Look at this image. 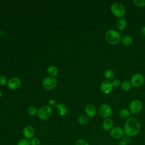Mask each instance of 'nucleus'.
<instances>
[{
	"label": "nucleus",
	"instance_id": "nucleus-4",
	"mask_svg": "<svg viewBox=\"0 0 145 145\" xmlns=\"http://www.w3.org/2000/svg\"><path fill=\"white\" fill-rule=\"evenodd\" d=\"M52 113V112L51 108L49 106L44 105L39 109L37 114L40 119L45 120L48 119L51 116Z\"/></svg>",
	"mask_w": 145,
	"mask_h": 145
},
{
	"label": "nucleus",
	"instance_id": "nucleus-31",
	"mask_svg": "<svg viewBox=\"0 0 145 145\" xmlns=\"http://www.w3.org/2000/svg\"><path fill=\"white\" fill-rule=\"evenodd\" d=\"M49 104L50 106H54L56 105V101H55L53 99H52V100H50L49 101Z\"/></svg>",
	"mask_w": 145,
	"mask_h": 145
},
{
	"label": "nucleus",
	"instance_id": "nucleus-29",
	"mask_svg": "<svg viewBox=\"0 0 145 145\" xmlns=\"http://www.w3.org/2000/svg\"><path fill=\"white\" fill-rule=\"evenodd\" d=\"M7 83V79L3 75H0V85L3 86Z\"/></svg>",
	"mask_w": 145,
	"mask_h": 145
},
{
	"label": "nucleus",
	"instance_id": "nucleus-10",
	"mask_svg": "<svg viewBox=\"0 0 145 145\" xmlns=\"http://www.w3.org/2000/svg\"><path fill=\"white\" fill-rule=\"evenodd\" d=\"M113 84L109 80L103 81L100 85V89L101 92L105 94H108L113 89Z\"/></svg>",
	"mask_w": 145,
	"mask_h": 145
},
{
	"label": "nucleus",
	"instance_id": "nucleus-25",
	"mask_svg": "<svg viewBox=\"0 0 145 145\" xmlns=\"http://www.w3.org/2000/svg\"><path fill=\"white\" fill-rule=\"evenodd\" d=\"M38 111L36 108L34 106H31L28 109V113L31 116H35L37 113Z\"/></svg>",
	"mask_w": 145,
	"mask_h": 145
},
{
	"label": "nucleus",
	"instance_id": "nucleus-3",
	"mask_svg": "<svg viewBox=\"0 0 145 145\" xmlns=\"http://www.w3.org/2000/svg\"><path fill=\"white\" fill-rule=\"evenodd\" d=\"M110 10L113 14L117 18H121L125 14V7L119 2L113 3L110 7Z\"/></svg>",
	"mask_w": 145,
	"mask_h": 145
},
{
	"label": "nucleus",
	"instance_id": "nucleus-12",
	"mask_svg": "<svg viewBox=\"0 0 145 145\" xmlns=\"http://www.w3.org/2000/svg\"><path fill=\"white\" fill-rule=\"evenodd\" d=\"M20 83L21 82L19 78L17 77H13L8 80L7 85L11 89H15L20 86Z\"/></svg>",
	"mask_w": 145,
	"mask_h": 145
},
{
	"label": "nucleus",
	"instance_id": "nucleus-27",
	"mask_svg": "<svg viewBox=\"0 0 145 145\" xmlns=\"http://www.w3.org/2000/svg\"><path fill=\"white\" fill-rule=\"evenodd\" d=\"M31 145H40V140L37 138H33L30 141Z\"/></svg>",
	"mask_w": 145,
	"mask_h": 145
},
{
	"label": "nucleus",
	"instance_id": "nucleus-8",
	"mask_svg": "<svg viewBox=\"0 0 145 145\" xmlns=\"http://www.w3.org/2000/svg\"><path fill=\"white\" fill-rule=\"evenodd\" d=\"M56 85L57 80L53 77H46L42 82V86L46 89H53Z\"/></svg>",
	"mask_w": 145,
	"mask_h": 145
},
{
	"label": "nucleus",
	"instance_id": "nucleus-7",
	"mask_svg": "<svg viewBox=\"0 0 145 145\" xmlns=\"http://www.w3.org/2000/svg\"><path fill=\"white\" fill-rule=\"evenodd\" d=\"M144 78L142 74L137 73L134 74L131 78V84L135 87H138L141 86L144 83Z\"/></svg>",
	"mask_w": 145,
	"mask_h": 145
},
{
	"label": "nucleus",
	"instance_id": "nucleus-26",
	"mask_svg": "<svg viewBox=\"0 0 145 145\" xmlns=\"http://www.w3.org/2000/svg\"><path fill=\"white\" fill-rule=\"evenodd\" d=\"M133 2L138 7H143L145 6V0H134Z\"/></svg>",
	"mask_w": 145,
	"mask_h": 145
},
{
	"label": "nucleus",
	"instance_id": "nucleus-18",
	"mask_svg": "<svg viewBox=\"0 0 145 145\" xmlns=\"http://www.w3.org/2000/svg\"><path fill=\"white\" fill-rule=\"evenodd\" d=\"M47 72L48 74L52 77L56 76L58 74V70L56 67L54 66H50L48 68Z\"/></svg>",
	"mask_w": 145,
	"mask_h": 145
},
{
	"label": "nucleus",
	"instance_id": "nucleus-6",
	"mask_svg": "<svg viewBox=\"0 0 145 145\" xmlns=\"http://www.w3.org/2000/svg\"><path fill=\"white\" fill-rule=\"evenodd\" d=\"M142 103L140 100H134L129 105V110L133 114H138L142 110Z\"/></svg>",
	"mask_w": 145,
	"mask_h": 145
},
{
	"label": "nucleus",
	"instance_id": "nucleus-33",
	"mask_svg": "<svg viewBox=\"0 0 145 145\" xmlns=\"http://www.w3.org/2000/svg\"><path fill=\"white\" fill-rule=\"evenodd\" d=\"M1 96H2V92H1V91H0V98H1Z\"/></svg>",
	"mask_w": 145,
	"mask_h": 145
},
{
	"label": "nucleus",
	"instance_id": "nucleus-21",
	"mask_svg": "<svg viewBox=\"0 0 145 145\" xmlns=\"http://www.w3.org/2000/svg\"><path fill=\"white\" fill-rule=\"evenodd\" d=\"M105 78L108 80H112L114 77V72L112 70L108 69L105 71L104 73Z\"/></svg>",
	"mask_w": 145,
	"mask_h": 145
},
{
	"label": "nucleus",
	"instance_id": "nucleus-17",
	"mask_svg": "<svg viewBox=\"0 0 145 145\" xmlns=\"http://www.w3.org/2000/svg\"><path fill=\"white\" fill-rule=\"evenodd\" d=\"M121 42L125 46H130L133 42V39L129 35H125L121 39Z\"/></svg>",
	"mask_w": 145,
	"mask_h": 145
},
{
	"label": "nucleus",
	"instance_id": "nucleus-23",
	"mask_svg": "<svg viewBox=\"0 0 145 145\" xmlns=\"http://www.w3.org/2000/svg\"><path fill=\"white\" fill-rule=\"evenodd\" d=\"M88 121V119L86 116H81L78 118V122L80 125H85L86 124Z\"/></svg>",
	"mask_w": 145,
	"mask_h": 145
},
{
	"label": "nucleus",
	"instance_id": "nucleus-14",
	"mask_svg": "<svg viewBox=\"0 0 145 145\" xmlns=\"http://www.w3.org/2000/svg\"><path fill=\"white\" fill-rule=\"evenodd\" d=\"M113 126V121L110 118L105 119L102 123V127L104 130L108 131L112 130Z\"/></svg>",
	"mask_w": 145,
	"mask_h": 145
},
{
	"label": "nucleus",
	"instance_id": "nucleus-5",
	"mask_svg": "<svg viewBox=\"0 0 145 145\" xmlns=\"http://www.w3.org/2000/svg\"><path fill=\"white\" fill-rule=\"evenodd\" d=\"M112 113V110L110 106L108 104H102L99 108V114L103 118H108L111 116Z\"/></svg>",
	"mask_w": 145,
	"mask_h": 145
},
{
	"label": "nucleus",
	"instance_id": "nucleus-28",
	"mask_svg": "<svg viewBox=\"0 0 145 145\" xmlns=\"http://www.w3.org/2000/svg\"><path fill=\"white\" fill-rule=\"evenodd\" d=\"M75 145H89V144L86 140L81 139L78 140L76 142Z\"/></svg>",
	"mask_w": 145,
	"mask_h": 145
},
{
	"label": "nucleus",
	"instance_id": "nucleus-24",
	"mask_svg": "<svg viewBox=\"0 0 145 145\" xmlns=\"http://www.w3.org/2000/svg\"><path fill=\"white\" fill-rule=\"evenodd\" d=\"M17 145H31V143L28 139L26 138H23L20 139L18 142Z\"/></svg>",
	"mask_w": 145,
	"mask_h": 145
},
{
	"label": "nucleus",
	"instance_id": "nucleus-22",
	"mask_svg": "<svg viewBox=\"0 0 145 145\" xmlns=\"http://www.w3.org/2000/svg\"><path fill=\"white\" fill-rule=\"evenodd\" d=\"M130 141H131L130 138L129 137L125 136V137H123L122 139L119 142L118 145H127L130 142Z\"/></svg>",
	"mask_w": 145,
	"mask_h": 145
},
{
	"label": "nucleus",
	"instance_id": "nucleus-20",
	"mask_svg": "<svg viewBox=\"0 0 145 145\" xmlns=\"http://www.w3.org/2000/svg\"><path fill=\"white\" fill-rule=\"evenodd\" d=\"M131 85L132 84L130 81L125 80L123 81L122 83L121 84V87L124 91H129L130 89Z\"/></svg>",
	"mask_w": 145,
	"mask_h": 145
},
{
	"label": "nucleus",
	"instance_id": "nucleus-2",
	"mask_svg": "<svg viewBox=\"0 0 145 145\" xmlns=\"http://www.w3.org/2000/svg\"><path fill=\"white\" fill-rule=\"evenodd\" d=\"M105 37L106 41L112 45L117 44L121 40L120 33L113 29H109L106 32Z\"/></svg>",
	"mask_w": 145,
	"mask_h": 145
},
{
	"label": "nucleus",
	"instance_id": "nucleus-15",
	"mask_svg": "<svg viewBox=\"0 0 145 145\" xmlns=\"http://www.w3.org/2000/svg\"><path fill=\"white\" fill-rule=\"evenodd\" d=\"M57 113L60 116H65L67 112L66 106L63 104H58L56 105Z\"/></svg>",
	"mask_w": 145,
	"mask_h": 145
},
{
	"label": "nucleus",
	"instance_id": "nucleus-11",
	"mask_svg": "<svg viewBox=\"0 0 145 145\" xmlns=\"http://www.w3.org/2000/svg\"><path fill=\"white\" fill-rule=\"evenodd\" d=\"M35 134V131L34 128L31 126H26L24 127L23 130V136L27 139L33 138Z\"/></svg>",
	"mask_w": 145,
	"mask_h": 145
},
{
	"label": "nucleus",
	"instance_id": "nucleus-9",
	"mask_svg": "<svg viewBox=\"0 0 145 145\" xmlns=\"http://www.w3.org/2000/svg\"><path fill=\"white\" fill-rule=\"evenodd\" d=\"M110 136L115 139H121L124 135L123 130L120 127H114L110 131Z\"/></svg>",
	"mask_w": 145,
	"mask_h": 145
},
{
	"label": "nucleus",
	"instance_id": "nucleus-13",
	"mask_svg": "<svg viewBox=\"0 0 145 145\" xmlns=\"http://www.w3.org/2000/svg\"><path fill=\"white\" fill-rule=\"evenodd\" d=\"M86 113L87 115L89 117H94L96 114V106L92 104H89L86 106Z\"/></svg>",
	"mask_w": 145,
	"mask_h": 145
},
{
	"label": "nucleus",
	"instance_id": "nucleus-19",
	"mask_svg": "<svg viewBox=\"0 0 145 145\" xmlns=\"http://www.w3.org/2000/svg\"><path fill=\"white\" fill-rule=\"evenodd\" d=\"M130 113L126 109H122L119 112V116L122 119H127L130 117Z\"/></svg>",
	"mask_w": 145,
	"mask_h": 145
},
{
	"label": "nucleus",
	"instance_id": "nucleus-30",
	"mask_svg": "<svg viewBox=\"0 0 145 145\" xmlns=\"http://www.w3.org/2000/svg\"><path fill=\"white\" fill-rule=\"evenodd\" d=\"M112 84H113V86L114 87H118L121 84V82L119 79H116L113 80V82H112Z\"/></svg>",
	"mask_w": 145,
	"mask_h": 145
},
{
	"label": "nucleus",
	"instance_id": "nucleus-32",
	"mask_svg": "<svg viewBox=\"0 0 145 145\" xmlns=\"http://www.w3.org/2000/svg\"><path fill=\"white\" fill-rule=\"evenodd\" d=\"M141 33H142V35L145 36V25L142 27V28L141 29Z\"/></svg>",
	"mask_w": 145,
	"mask_h": 145
},
{
	"label": "nucleus",
	"instance_id": "nucleus-16",
	"mask_svg": "<svg viewBox=\"0 0 145 145\" xmlns=\"http://www.w3.org/2000/svg\"><path fill=\"white\" fill-rule=\"evenodd\" d=\"M127 25V22L124 18H120L118 19L116 23V27L118 30H123L124 29Z\"/></svg>",
	"mask_w": 145,
	"mask_h": 145
},
{
	"label": "nucleus",
	"instance_id": "nucleus-1",
	"mask_svg": "<svg viewBox=\"0 0 145 145\" xmlns=\"http://www.w3.org/2000/svg\"><path fill=\"white\" fill-rule=\"evenodd\" d=\"M141 126L139 121L135 118H128L124 126V133L126 136L131 137L137 135L140 131Z\"/></svg>",
	"mask_w": 145,
	"mask_h": 145
}]
</instances>
